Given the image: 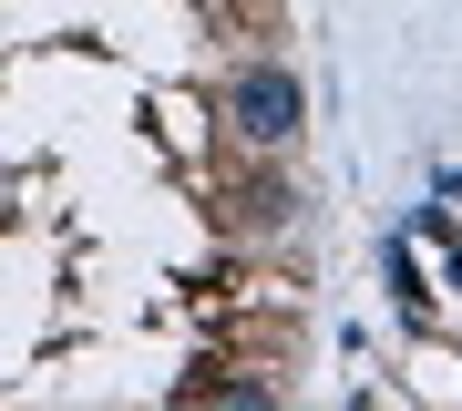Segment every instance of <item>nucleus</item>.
Here are the masks:
<instances>
[{
    "label": "nucleus",
    "instance_id": "nucleus-1",
    "mask_svg": "<svg viewBox=\"0 0 462 411\" xmlns=\"http://www.w3.org/2000/svg\"><path fill=\"white\" fill-rule=\"evenodd\" d=\"M216 124H226L236 145H257V154H288L298 134H309V82L288 62H236L216 82Z\"/></svg>",
    "mask_w": 462,
    "mask_h": 411
},
{
    "label": "nucleus",
    "instance_id": "nucleus-2",
    "mask_svg": "<svg viewBox=\"0 0 462 411\" xmlns=\"http://www.w3.org/2000/svg\"><path fill=\"white\" fill-rule=\"evenodd\" d=\"M298 196H288V185H247V196H236V216H247V227H278V216H288Z\"/></svg>",
    "mask_w": 462,
    "mask_h": 411
}]
</instances>
